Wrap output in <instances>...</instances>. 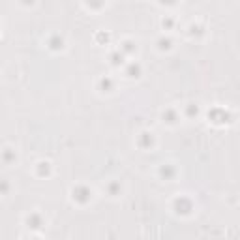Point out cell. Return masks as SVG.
Wrapping results in <instances>:
<instances>
[{
  "instance_id": "6da1fadb",
  "label": "cell",
  "mask_w": 240,
  "mask_h": 240,
  "mask_svg": "<svg viewBox=\"0 0 240 240\" xmlns=\"http://www.w3.org/2000/svg\"><path fill=\"white\" fill-rule=\"evenodd\" d=\"M30 221L34 223V227H39V223H41V218H39V216H36V214H32V218L28 216V223H30Z\"/></svg>"
}]
</instances>
